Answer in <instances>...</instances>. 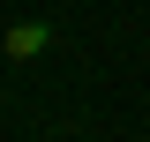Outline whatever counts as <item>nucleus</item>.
Instances as JSON below:
<instances>
[{"mask_svg": "<svg viewBox=\"0 0 150 142\" xmlns=\"http://www.w3.org/2000/svg\"><path fill=\"white\" fill-rule=\"evenodd\" d=\"M53 45V22H8V60H38Z\"/></svg>", "mask_w": 150, "mask_h": 142, "instance_id": "obj_1", "label": "nucleus"}]
</instances>
